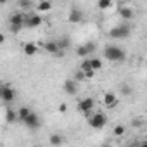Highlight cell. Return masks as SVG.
Masks as SVG:
<instances>
[{"label": "cell", "instance_id": "6da1fadb", "mask_svg": "<svg viewBox=\"0 0 147 147\" xmlns=\"http://www.w3.org/2000/svg\"><path fill=\"white\" fill-rule=\"evenodd\" d=\"M104 57L111 62H123L126 59V52H125V49H121L118 45H109L104 49Z\"/></svg>", "mask_w": 147, "mask_h": 147}, {"label": "cell", "instance_id": "7a4b0ae2", "mask_svg": "<svg viewBox=\"0 0 147 147\" xmlns=\"http://www.w3.org/2000/svg\"><path fill=\"white\" fill-rule=\"evenodd\" d=\"M24 19H26V12H21V11L14 12V14L11 16L9 26H11V31H12L14 35H18L19 31H23V28H24Z\"/></svg>", "mask_w": 147, "mask_h": 147}, {"label": "cell", "instance_id": "3957f363", "mask_svg": "<svg viewBox=\"0 0 147 147\" xmlns=\"http://www.w3.org/2000/svg\"><path fill=\"white\" fill-rule=\"evenodd\" d=\"M131 33V28L128 24H119V26H114L109 30V36L114 38V40H123V38H128Z\"/></svg>", "mask_w": 147, "mask_h": 147}, {"label": "cell", "instance_id": "277c9868", "mask_svg": "<svg viewBox=\"0 0 147 147\" xmlns=\"http://www.w3.org/2000/svg\"><path fill=\"white\" fill-rule=\"evenodd\" d=\"M88 125L94 128V130H100V128H104L106 125H107V116L104 114V113H94L90 118H88Z\"/></svg>", "mask_w": 147, "mask_h": 147}, {"label": "cell", "instance_id": "5b68a950", "mask_svg": "<svg viewBox=\"0 0 147 147\" xmlns=\"http://www.w3.org/2000/svg\"><path fill=\"white\" fill-rule=\"evenodd\" d=\"M0 99L7 104L14 102L16 100V90L11 85H0Z\"/></svg>", "mask_w": 147, "mask_h": 147}, {"label": "cell", "instance_id": "8992f818", "mask_svg": "<svg viewBox=\"0 0 147 147\" xmlns=\"http://www.w3.org/2000/svg\"><path fill=\"white\" fill-rule=\"evenodd\" d=\"M23 125L28 128V130H38L40 126H42V119H40V116L36 114V113H30V116L23 121Z\"/></svg>", "mask_w": 147, "mask_h": 147}, {"label": "cell", "instance_id": "52a82bcc", "mask_svg": "<svg viewBox=\"0 0 147 147\" xmlns=\"http://www.w3.org/2000/svg\"><path fill=\"white\" fill-rule=\"evenodd\" d=\"M94 106H95V100H94L92 97H85V99H82V100L78 102L76 109H78L80 113H83V114H88V113L94 111Z\"/></svg>", "mask_w": 147, "mask_h": 147}, {"label": "cell", "instance_id": "ba28073f", "mask_svg": "<svg viewBox=\"0 0 147 147\" xmlns=\"http://www.w3.org/2000/svg\"><path fill=\"white\" fill-rule=\"evenodd\" d=\"M42 23H43V19H42V16L40 14H26V19H24V28H38V26H42Z\"/></svg>", "mask_w": 147, "mask_h": 147}, {"label": "cell", "instance_id": "9c48e42d", "mask_svg": "<svg viewBox=\"0 0 147 147\" xmlns=\"http://www.w3.org/2000/svg\"><path fill=\"white\" fill-rule=\"evenodd\" d=\"M118 95L116 94H113V92H106L104 95H102V104H104V107H107V109H113V107H116L118 106Z\"/></svg>", "mask_w": 147, "mask_h": 147}, {"label": "cell", "instance_id": "30bf717a", "mask_svg": "<svg viewBox=\"0 0 147 147\" xmlns=\"http://www.w3.org/2000/svg\"><path fill=\"white\" fill-rule=\"evenodd\" d=\"M82 19H83V12H82L80 9L73 7V9L69 11V14H67V21H69L71 24H78V23H82Z\"/></svg>", "mask_w": 147, "mask_h": 147}, {"label": "cell", "instance_id": "8fae6325", "mask_svg": "<svg viewBox=\"0 0 147 147\" xmlns=\"http://www.w3.org/2000/svg\"><path fill=\"white\" fill-rule=\"evenodd\" d=\"M62 88H64V92L67 95H76L78 94V83L75 80H66L64 85H62Z\"/></svg>", "mask_w": 147, "mask_h": 147}, {"label": "cell", "instance_id": "7c38bea8", "mask_svg": "<svg viewBox=\"0 0 147 147\" xmlns=\"http://www.w3.org/2000/svg\"><path fill=\"white\" fill-rule=\"evenodd\" d=\"M52 7H54L52 2H49V0H42V2H38V4L35 5V11H36L35 14H40V16H42L43 12H50Z\"/></svg>", "mask_w": 147, "mask_h": 147}, {"label": "cell", "instance_id": "4fadbf2b", "mask_svg": "<svg viewBox=\"0 0 147 147\" xmlns=\"http://www.w3.org/2000/svg\"><path fill=\"white\" fill-rule=\"evenodd\" d=\"M23 52H24V55L33 57V55L38 54V45H36L35 42H26V43L23 45Z\"/></svg>", "mask_w": 147, "mask_h": 147}, {"label": "cell", "instance_id": "5bb4252c", "mask_svg": "<svg viewBox=\"0 0 147 147\" xmlns=\"http://www.w3.org/2000/svg\"><path fill=\"white\" fill-rule=\"evenodd\" d=\"M118 14H119L123 19L130 21V19H133V16H135V11H133L131 7H128V5H121V7L118 9Z\"/></svg>", "mask_w": 147, "mask_h": 147}, {"label": "cell", "instance_id": "9a60e30c", "mask_svg": "<svg viewBox=\"0 0 147 147\" xmlns=\"http://www.w3.org/2000/svg\"><path fill=\"white\" fill-rule=\"evenodd\" d=\"M49 142H50L52 147H59V145L64 144V137H62L61 133H52V135L49 137Z\"/></svg>", "mask_w": 147, "mask_h": 147}, {"label": "cell", "instance_id": "2e32d148", "mask_svg": "<svg viewBox=\"0 0 147 147\" xmlns=\"http://www.w3.org/2000/svg\"><path fill=\"white\" fill-rule=\"evenodd\" d=\"M43 49L49 52V54H59V45H57V42H45V45H43Z\"/></svg>", "mask_w": 147, "mask_h": 147}, {"label": "cell", "instance_id": "e0dca14e", "mask_svg": "<svg viewBox=\"0 0 147 147\" xmlns=\"http://www.w3.org/2000/svg\"><path fill=\"white\" fill-rule=\"evenodd\" d=\"M16 113H18V121H21V123H23V121H24V119H26V118L30 116V113H31V109L24 106V107H21V109H18Z\"/></svg>", "mask_w": 147, "mask_h": 147}, {"label": "cell", "instance_id": "ac0fdd59", "mask_svg": "<svg viewBox=\"0 0 147 147\" xmlns=\"http://www.w3.org/2000/svg\"><path fill=\"white\" fill-rule=\"evenodd\" d=\"M5 121H7L9 125L16 123V121H18V113H16L14 109H7V111H5Z\"/></svg>", "mask_w": 147, "mask_h": 147}, {"label": "cell", "instance_id": "d6986e66", "mask_svg": "<svg viewBox=\"0 0 147 147\" xmlns=\"http://www.w3.org/2000/svg\"><path fill=\"white\" fill-rule=\"evenodd\" d=\"M90 67H92L94 73L99 71V69H102V61L99 57H90Z\"/></svg>", "mask_w": 147, "mask_h": 147}, {"label": "cell", "instance_id": "ffe728a7", "mask_svg": "<svg viewBox=\"0 0 147 147\" xmlns=\"http://www.w3.org/2000/svg\"><path fill=\"white\" fill-rule=\"evenodd\" d=\"M76 55L82 57V59H88V52H87L85 45H78V47H76Z\"/></svg>", "mask_w": 147, "mask_h": 147}, {"label": "cell", "instance_id": "44dd1931", "mask_svg": "<svg viewBox=\"0 0 147 147\" xmlns=\"http://www.w3.org/2000/svg\"><path fill=\"white\" fill-rule=\"evenodd\" d=\"M78 71H82V73L92 71V67H90V57H88V59H83V62L80 64V69H78Z\"/></svg>", "mask_w": 147, "mask_h": 147}, {"label": "cell", "instance_id": "7402d4cb", "mask_svg": "<svg viewBox=\"0 0 147 147\" xmlns=\"http://www.w3.org/2000/svg\"><path fill=\"white\" fill-rule=\"evenodd\" d=\"M125 133H126V128H125L123 125H116L114 130H113V135H114V137H123Z\"/></svg>", "mask_w": 147, "mask_h": 147}, {"label": "cell", "instance_id": "603a6c76", "mask_svg": "<svg viewBox=\"0 0 147 147\" xmlns=\"http://www.w3.org/2000/svg\"><path fill=\"white\" fill-rule=\"evenodd\" d=\"M99 9L100 11H107V9H111L113 7V2H111V0H99Z\"/></svg>", "mask_w": 147, "mask_h": 147}, {"label": "cell", "instance_id": "cb8c5ba5", "mask_svg": "<svg viewBox=\"0 0 147 147\" xmlns=\"http://www.w3.org/2000/svg\"><path fill=\"white\" fill-rule=\"evenodd\" d=\"M57 45H59V50L67 49V47H69V38H67V36H66V38H61V40L57 42Z\"/></svg>", "mask_w": 147, "mask_h": 147}, {"label": "cell", "instance_id": "d4e9b609", "mask_svg": "<svg viewBox=\"0 0 147 147\" xmlns=\"http://www.w3.org/2000/svg\"><path fill=\"white\" fill-rule=\"evenodd\" d=\"M85 49H87L88 55H92V54L95 52V43H92V42H87V43H85Z\"/></svg>", "mask_w": 147, "mask_h": 147}, {"label": "cell", "instance_id": "484cf974", "mask_svg": "<svg viewBox=\"0 0 147 147\" xmlns=\"http://www.w3.org/2000/svg\"><path fill=\"white\" fill-rule=\"evenodd\" d=\"M119 90H121V94H123V95H130V94H131V88H130V85H126V83H123Z\"/></svg>", "mask_w": 147, "mask_h": 147}, {"label": "cell", "instance_id": "4316f807", "mask_svg": "<svg viewBox=\"0 0 147 147\" xmlns=\"http://www.w3.org/2000/svg\"><path fill=\"white\" fill-rule=\"evenodd\" d=\"M57 111H59L61 114L67 113V104H66V102H61V104H59V107H57Z\"/></svg>", "mask_w": 147, "mask_h": 147}, {"label": "cell", "instance_id": "83f0119b", "mask_svg": "<svg viewBox=\"0 0 147 147\" xmlns=\"http://www.w3.org/2000/svg\"><path fill=\"white\" fill-rule=\"evenodd\" d=\"M83 80H85V75H83L82 71H78V73H76V76H75V82L78 83V82H83Z\"/></svg>", "mask_w": 147, "mask_h": 147}, {"label": "cell", "instance_id": "f1b7e54d", "mask_svg": "<svg viewBox=\"0 0 147 147\" xmlns=\"http://www.w3.org/2000/svg\"><path fill=\"white\" fill-rule=\"evenodd\" d=\"M30 5H31L30 2H19V7H21V9H28Z\"/></svg>", "mask_w": 147, "mask_h": 147}, {"label": "cell", "instance_id": "f546056e", "mask_svg": "<svg viewBox=\"0 0 147 147\" xmlns=\"http://www.w3.org/2000/svg\"><path fill=\"white\" fill-rule=\"evenodd\" d=\"M4 42H5V35H4V33H0V45H2Z\"/></svg>", "mask_w": 147, "mask_h": 147}, {"label": "cell", "instance_id": "4dcf8cb0", "mask_svg": "<svg viewBox=\"0 0 147 147\" xmlns=\"http://www.w3.org/2000/svg\"><path fill=\"white\" fill-rule=\"evenodd\" d=\"M138 147H147V142H140V145Z\"/></svg>", "mask_w": 147, "mask_h": 147}, {"label": "cell", "instance_id": "1f68e13d", "mask_svg": "<svg viewBox=\"0 0 147 147\" xmlns=\"http://www.w3.org/2000/svg\"><path fill=\"white\" fill-rule=\"evenodd\" d=\"M102 147H111V144H102Z\"/></svg>", "mask_w": 147, "mask_h": 147}, {"label": "cell", "instance_id": "d6a6232c", "mask_svg": "<svg viewBox=\"0 0 147 147\" xmlns=\"http://www.w3.org/2000/svg\"><path fill=\"white\" fill-rule=\"evenodd\" d=\"M33 147H42V145H33Z\"/></svg>", "mask_w": 147, "mask_h": 147}]
</instances>
